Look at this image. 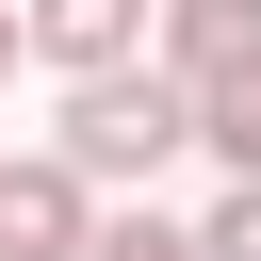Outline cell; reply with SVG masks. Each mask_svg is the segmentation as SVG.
Masks as SVG:
<instances>
[{
  "label": "cell",
  "mask_w": 261,
  "mask_h": 261,
  "mask_svg": "<svg viewBox=\"0 0 261 261\" xmlns=\"http://www.w3.org/2000/svg\"><path fill=\"white\" fill-rule=\"evenodd\" d=\"M147 16H163V0H33V16H16V49H49L65 82H114Z\"/></svg>",
  "instance_id": "4"
},
{
  "label": "cell",
  "mask_w": 261,
  "mask_h": 261,
  "mask_svg": "<svg viewBox=\"0 0 261 261\" xmlns=\"http://www.w3.org/2000/svg\"><path fill=\"white\" fill-rule=\"evenodd\" d=\"M0 65H16V16H0Z\"/></svg>",
  "instance_id": "8"
},
{
  "label": "cell",
  "mask_w": 261,
  "mask_h": 261,
  "mask_svg": "<svg viewBox=\"0 0 261 261\" xmlns=\"http://www.w3.org/2000/svg\"><path fill=\"white\" fill-rule=\"evenodd\" d=\"M196 147H212L228 179H261V82H228V98H196Z\"/></svg>",
  "instance_id": "5"
},
{
  "label": "cell",
  "mask_w": 261,
  "mask_h": 261,
  "mask_svg": "<svg viewBox=\"0 0 261 261\" xmlns=\"http://www.w3.org/2000/svg\"><path fill=\"white\" fill-rule=\"evenodd\" d=\"M163 82H179V98L261 82V0H163Z\"/></svg>",
  "instance_id": "2"
},
{
  "label": "cell",
  "mask_w": 261,
  "mask_h": 261,
  "mask_svg": "<svg viewBox=\"0 0 261 261\" xmlns=\"http://www.w3.org/2000/svg\"><path fill=\"white\" fill-rule=\"evenodd\" d=\"M82 261H196V228H147V212H114V228H98Z\"/></svg>",
  "instance_id": "7"
},
{
  "label": "cell",
  "mask_w": 261,
  "mask_h": 261,
  "mask_svg": "<svg viewBox=\"0 0 261 261\" xmlns=\"http://www.w3.org/2000/svg\"><path fill=\"white\" fill-rule=\"evenodd\" d=\"M98 245V196L65 163H0V261H82Z\"/></svg>",
  "instance_id": "3"
},
{
  "label": "cell",
  "mask_w": 261,
  "mask_h": 261,
  "mask_svg": "<svg viewBox=\"0 0 261 261\" xmlns=\"http://www.w3.org/2000/svg\"><path fill=\"white\" fill-rule=\"evenodd\" d=\"M163 147H196V98H179V82H147V65L65 82V147H49V163H65L82 196H98V179H147Z\"/></svg>",
  "instance_id": "1"
},
{
  "label": "cell",
  "mask_w": 261,
  "mask_h": 261,
  "mask_svg": "<svg viewBox=\"0 0 261 261\" xmlns=\"http://www.w3.org/2000/svg\"><path fill=\"white\" fill-rule=\"evenodd\" d=\"M196 261H261V179H228V212L196 228Z\"/></svg>",
  "instance_id": "6"
}]
</instances>
